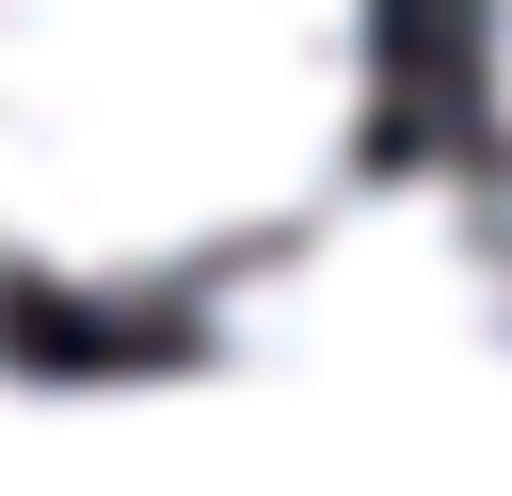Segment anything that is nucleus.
I'll return each mask as SVG.
<instances>
[{"instance_id": "nucleus-1", "label": "nucleus", "mask_w": 512, "mask_h": 496, "mask_svg": "<svg viewBox=\"0 0 512 496\" xmlns=\"http://www.w3.org/2000/svg\"><path fill=\"white\" fill-rule=\"evenodd\" d=\"M368 0H0V256L64 288L240 272L352 176Z\"/></svg>"}, {"instance_id": "nucleus-2", "label": "nucleus", "mask_w": 512, "mask_h": 496, "mask_svg": "<svg viewBox=\"0 0 512 496\" xmlns=\"http://www.w3.org/2000/svg\"><path fill=\"white\" fill-rule=\"evenodd\" d=\"M224 368L256 384H464V368H512V224L448 176H384V192H320L288 208L240 272H224V320H208Z\"/></svg>"}, {"instance_id": "nucleus-3", "label": "nucleus", "mask_w": 512, "mask_h": 496, "mask_svg": "<svg viewBox=\"0 0 512 496\" xmlns=\"http://www.w3.org/2000/svg\"><path fill=\"white\" fill-rule=\"evenodd\" d=\"M480 64H496V128H512V0H480Z\"/></svg>"}]
</instances>
